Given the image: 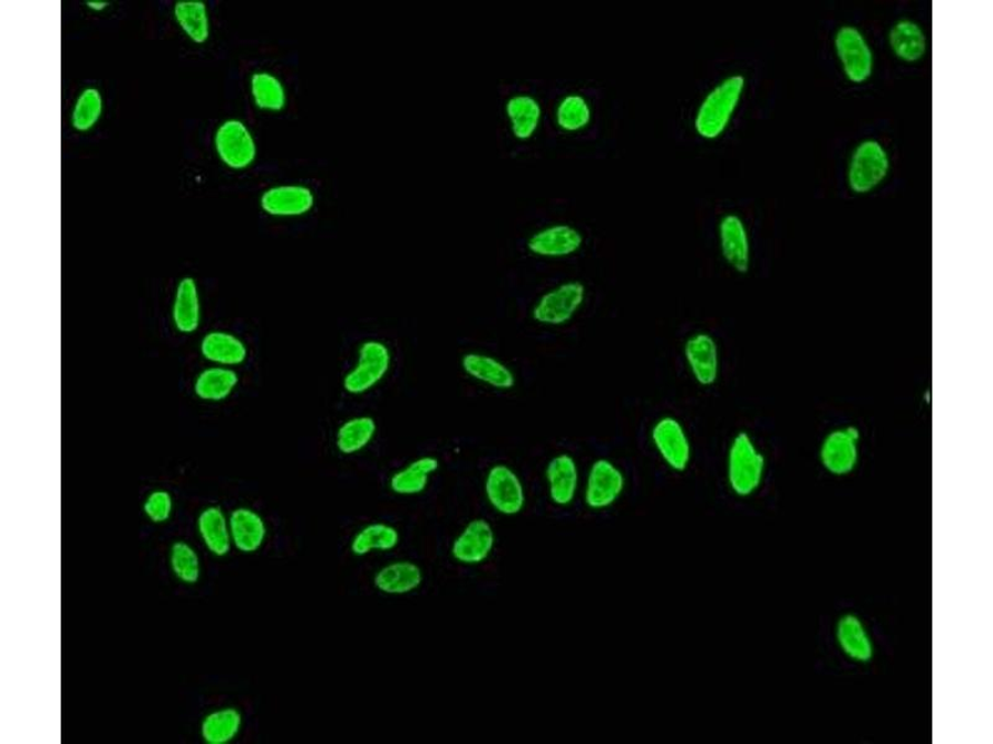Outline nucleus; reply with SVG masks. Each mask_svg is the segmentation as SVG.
<instances>
[{
  "label": "nucleus",
  "instance_id": "25",
  "mask_svg": "<svg viewBox=\"0 0 993 744\" xmlns=\"http://www.w3.org/2000/svg\"><path fill=\"white\" fill-rule=\"evenodd\" d=\"M238 384L240 375L235 369L207 365L196 374L193 393L203 402L220 403L231 399Z\"/></svg>",
  "mask_w": 993,
  "mask_h": 744
},
{
  "label": "nucleus",
  "instance_id": "5",
  "mask_svg": "<svg viewBox=\"0 0 993 744\" xmlns=\"http://www.w3.org/2000/svg\"><path fill=\"white\" fill-rule=\"evenodd\" d=\"M392 366L390 346L380 339H366L358 345L354 365L342 380V388L351 397H363L389 375Z\"/></svg>",
  "mask_w": 993,
  "mask_h": 744
},
{
  "label": "nucleus",
  "instance_id": "6",
  "mask_svg": "<svg viewBox=\"0 0 993 744\" xmlns=\"http://www.w3.org/2000/svg\"><path fill=\"white\" fill-rule=\"evenodd\" d=\"M650 443L662 464L674 474H683L693 463L694 447L684 423L675 415L663 414L651 424Z\"/></svg>",
  "mask_w": 993,
  "mask_h": 744
},
{
  "label": "nucleus",
  "instance_id": "9",
  "mask_svg": "<svg viewBox=\"0 0 993 744\" xmlns=\"http://www.w3.org/2000/svg\"><path fill=\"white\" fill-rule=\"evenodd\" d=\"M890 170L889 153L876 139L861 140L849 158L847 182L850 192L866 195L887 179Z\"/></svg>",
  "mask_w": 993,
  "mask_h": 744
},
{
  "label": "nucleus",
  "instance_id": "14",
  "mask_svg": "<svg viewBox=\"0 0 993 744\" xmlns=\"http://www.w3.org/2000/svg\"><path fill=\"white\" fill-rule=\"evenodd\" d=\"M834 43L846 79L855 85L867 82L875 72V52L864 32L855 26H843L836 31Z\"/></svg>",
  "mask_w": 993,
  "mask_h": 744
},
{
  "label": "nucleus",
  "instance_id": "19",
  "mask_svg": "<svg viewBox=\"0 0 993 744\" xmlns=\"http://www.w3.org/2000/svg\"><path fill=\"white\" fill-rule=\"evenodd\" d=\"M424 581L422 567L409 558L392 560L379 567L373 576L374 588L389 597L412 595L422 587Z\"/></svg>",
  "mask_w": 993,
  "mask_h": 744
},
{
  "label": "nucleus",
  "instance_id": "27",
  "mask_svg": "<svg viewBox=\"0 0 993 744\" xmlns=\"http://www.w3.org/2000/svg\"><path fill=\"white\" fill-rule=\"evenodd\" d=\"M249 91L259 111L280 114L289 106V90L279 75L269 70H256L250 75Z\"/></svg>",
  "mask_w": 993,
  "mask_h": 744
},
{
  "label": "nucleus",
  "instance_id": "24",
  "mask_svg": "<svg viewBox=\"0 0 993 744\" xmlns=\"http://www.w3.org/2000/svg\"><path fill=\"white\" fill-rule=\"evenodd\" d=\"M505 114L512 136L526 141L536 136L543 120L544 109L536 96L519 92L507 98Z\"/></svg>",
  "mask_w": 993,
  "mask_h": 744
},
{
  "label": "nucleus",
  "instance_id": "29",
  "mask_svg": "<svg viewBox=\"0 0 993 744\" xmlns=\"http://www.w3.org/2000/svg\"><path fill=\"white\" fill-rule=\"evenodd\" d=\"M377 433L378 423L373 415H353L338 425L334 434L335 450L347 457L359 454L374 442Z\"/></svg>",
  "mask_w": 993,
  "mask_h": 744
},
{
  "label": "nucleus",
  "instance_id": "28",
  "mask_svg": "<svg viewBox=\"0 0 993 744\" xmlns=\"http://www.w3.org/2000/svg\"><path fill=\"white\" fill-rule=\"evenodd\" d=\"M401 542V533L395 525L373 521L364 525L349 541V551L356 557L395 551Z\"/></svg>",
  "mask_w": 993,
  "mask_h": 744
},
{
  "label": "nucleus",
  "instance_id": "12",
  "mask_svg": "<svg viewBox=\"0 0 993 744\" xmlns=\"http://www.w3.org/2000/svg\"><path fill=\"white\" fill-rule=\"evenodd\" d=\"M682 355L687 370L695 384L712 389L722 375V350L718 339L707 331H698L685 337Z\"/></svg>",
  "mask_w": 993,
  "mask_h": 744
},
{
  "label": "nucleus",
  "instance_id": "38",
  "mask_svg": "<svg viewBox=\"0 0 993 744\" xmlns=\"http://www.w3.org/2000/svg\"><path fill=\"white\" fill-rule=\"evenodd\" d=\"M85 4L87 9L95 13H103L110 7V3L106 2V0H87Z\"/></svg>",
  "mask_w": 993,
  "mask_h": 744
},
{
  "label": "nucleus",
  "instance_id": "15",
  "mask_svg": "<svg viewBox=\"0 0 993 744\" xmlns=\"http://www.w3.org/2000/svg\"><path fill=\"white\" fill-rule=\"evenodd\" d=\"M496 546L497 532L494 523L486 518H474L455 536L450 554L456 564L476 567L489 561Z\"/></svg>",
  "mask_w": 993,
  "mask_h": 744
},
{
  "label": "nucleus",
  "instance_id": "36",
  "mask_svg": "<svg viewBox=\"0 0 993 744\" xmlns=\"http://www.w3.org/2000/svg\"><path fill=\"white\" fill-rule=\"evenodd\" d=\"M169 562L172 572L185 585L198 584L202 576L201 557L194 547L184 541L172 545Z\"/></svg>",
  "mask_w": 993,
  "mask_h": 744
},
{
  "label": "nucleus",
  "instance_id": "18",
  "mask_svg": "<svg viewBox=\"0 0 993 744\" xmlns=\"http://www.w3.org/2000/svg\"><path fill=\"white\" fill-rule=\"evenodd\" d=\"M464 374L477 384L500 392L517 386V375L504 360L484 352H468L460 361Z\"/></svg>",
  "mask_w": 993,
  "mask_h": 744
},
{
  "label": "nucleus",
  "instance_id": "34",
  "mask_svg": "<svg viewBox=\"0 0 993 744\" xmlns=\"http://www.w3.org/2000/svg\"><path fill=\"white\" fill-rule=\"evenodd\" d=\"M243 714L235 707H225L206 715L202 722V737L207 744H227L242 732Z\"/></svg>",
  "mask_w": 993,
  "mask_h": 744
},
{
  "label": "nucleus",
  "instance_id": "13",
  "mask_svg": "<svg viewBox=\"0 0 993 744\" xmlns=\"http://www.w3.org/2000/svg\"><path fill=\"white\" fill-rule=\"evenodd\" d=\"M261 212L275 218L309 216L318 205V194L309 184L292 182L269 186L260 195Z\"/></svg>",
  "mask_w": 993,
  "mask_h": 744
},
{
  "label": "nucleus",
  "instance_id": "35",
  "mask_svg": "<svg viewBox=\"0 0 993 744\" xmlns=\"http://www.w3.org/2000/svg\"><path fill=\"white\" fill-rule=\"evenodd\" d=\"M105 109L104 96L96 86H87L76 97L70 125L76 133L87 134L100 123Z\"/></svg>",
  "mask_w": 993,
  "mask_h": 744
},
{
  "label": "nucleus",
  "instance_id": "31",
  "mask_svg": "<svg viewBox=\"0 0 993 744\" xmlns=\"http://www.w3.org/2000/svg\"><path fill=\"white\" fill-rule=\"evenodd\" d=\"M888 43L892 52L908 63L921 61L927 51L924 29L911 19H899L892 26Z\"/></svg>",
  "mask_w": 993,
  "mask_h": 744
},
{
  "label": "nucleus",
  "instance_id": "33",
  "mask_svg": "<svg viewBox=\"0 0 993 744\" xmlns=\"http://www.w3.org/2000/svg\"><path fill=\"white\" fill-rule=\"evenodd\" d=\"M593 117L591 102L580 92L566 94L555 107V125L566 134L582 133L591 126Z\"/></svg>",
  "mask_w": 993,
  "mask_h": 744
},
{
  "label": "nucleus",
  "instance_id": "10",
  "mask_svg": "<svg viewBox=\"0 0 993 744\" xmlns=\"http://www.w3.org/2000/svg\"><path fill=\"white\" fill-rule=\"evenodd\" d=\"M213 145L217 158L226 168L235 172L253 167L259 156L253 130L238 118L225 119L216 127Z\"/></svg>",
  "mask_w": 993,
  "mask_h": 744
},
{
  "label": "nucleus",
  "instance_id": "2",
  "mask_svg": "<svg viewBox=\"0 0 993 744\" xmlns=\"http://www.w3.org/2000/svg\"><path fill=\"white\" fill-rule=\"evenodd\" d=\"M747 87L744 75L731 74L707 92L693 119L695 134L705 140L722 137L733 119Z\"/></svg>",
  "mask_w": 993,
  "mask_h": 744
},
{
  "label": "nucleus",
  "instance_id": "4",
  "mask_svg": "<svg viewBox=\"0 0 993 744\" xmlns=\"http://www.w3.org/2000/svg\"><path fill=\"white\" fill-rule=\"evenodd\" d=\"M587 288L580 280H566L544 291L532 304L530 319L544 327H562L571 324L583 311Z\"/></svg>",
  "mask_w": 993,
  "mask_h": 744
},
{
  "label": "nucleus",
  "instance_id": "8",
  "mask_svg": "<svg viewBox=\"0 0 993 744\" xmlns=\"http://www.w3.org/2000/svg\"><path fill=\"white\" fill-rule=\"evenodd\" d=\"M864 434L857 424L848 423L828 430L818 447V462L825 472L836 478L856 472L860 462Z\"/></svg>",
  "mask_w": 993,
  "mask_h": 744
},
{
  "label": "nucleus",
  "instance_id": "16",
  "mask_svg": "<svg viewBox=\"0 0 993 744\" xmlns=\"http://www.w3.org/2000/svg\"><path fill=\"white\" fill-rule=\"evenodd\" d=\"M584 243L585 236L580 228L558 223L544 226L530 234L526 246L532 256L561 260L580 253Z\"/></svg>",
  "mask_w": 993,
  "mask_h": 744
},
{
  "label": "nucleus",
  "instance_id": "22",
  "mask_svg": "<svg viewBox=\"0 0 993 744\" xmlns=\"http://www.w3.org/2000/svg\"><path fill=\"white\" fill-rule=\"evenodd\" d=\"M439 469V458L434 456L415 458L389 477V490L398 497L421 496L427 491L431 483V478L438 473Z\"/></svg>",
  "mask_w": 993,
  "mask_h": 744
},
{
  "label": "nucleus",
  "instance_id": "26",
  "mask_svg": "<svg viewBox=\"0 0 993 744\" xmlns=\"http://www.w3.org/2000/svg\"><path fill=\"white\" fill-rule=\"evenodd\" d=\"M836 639L839 649L849 660L866 664L875 656V644H873L867 627L854 613H847L838 619Z\"/></svg>",
  "mask_w": 993,
  "mask_h": 744
},
{
  "label": "nucleus",
  "instance_id": "20",
  "mask_svg": "<svg viewBox=\"0 0 993 744\" xmlns=\"http://www.w3.org/2000/svg\"><path fill=\"white\" fill-rule=\"evenodd\" d=\"M171 320L174 331L193 335L201 330L203 305L199 284L192 276L182 277L174 290Z\"/></svg>",
  "mask_w": 993,
  "mask_h": 744
},
{
  "label": "nucleus",
  "instance_id": "21",
  "mask_svg": "<svg viewBox=\"0 0 993 744\" xmlns=\"http://www.w3.org/2000/svg\"><path fill=\"white\" fill-rule=\"evenodd\" d=\"M202 358L210 365L236 369L249 359V346L242 336L233 332L215 330L203 335L199 343Z\"/></svg>",
  "mask_w": 993,
  "mask_h": 744
},
{
  "label": "nucleus",
  "instance_id": "1",
  "mask_svg": "<svg viewBox=\"0 0 993 744\" xmlns=\"http://www.w3.org/2000/svg\"><path fill=\"white\" fill-rule=\"evenodd\" d=\"M767 470V454L755 435L741 430L731 437L726 456V480L731 495L739 499L756 496Z\"/></svg>",
  "mask_w": 993,
  "mask_h": 744
},
{
  "label": "nucleus",
  "instance_id": "23",
  "mask_svg": "<svg viewBox=\"0 0 993 744\" xmlns=\"http://www.w3.org/2000/svg\"><path fill=\"white\" fill-rule=\"evenodd\" d=\"M232 541L235 549L251 555L263 549L267 539V525L263 516L254 509L240 507L228 517Z\"/></svg>",
  "mask_w": 993,
  "mask_h": 744
},
{
  "label": "nucleus",
  "instance_id": "11",
  "mask_svg": "<svg viewBox=\"0 0 993 744\" xmlns=\"http://www.w3.org/2000/svg\"><path fill=\"white\" fill-rule=\"evenodd\" d=\"M583 472L577 459L569 452L549 458L544 467L545 495L556 509H569L581 498Z\"/></svg>",
  "mask_w": 993,
  "mask_h": 744
},
{
  "label": "nucleus",
  "instance_id": "37",
  "mask_svg": "<svg viewBox=\"0 0 993 744\" xmlns=\"http://www.w3.org/2000/svg\"><path fill=\"white\" fill-rule=\"evenodd\" d=\"M173 508V497L165 489L153 490L144 502L145 516L155 523L167 522L172 518Z\"/></svg>",
  "mask_w": 993,
  "mask_h": 744
},
{
  "label": "nucleus",
  "instance_id": "32",
  "mask_svg": "<svg viewBox=\"0 0 993 744\" xmlns=\"http://www.w3.org/2000/svg\"><path fill=\"white\" fill-rule=\"evenodd\" d=\"M196 528L206 550L216 557H225L232 551V535L224 510L217 506L203 509L196 520Z\"/></svg>",
  "mask_w": 993,
  "mask_h": 744
},
{
  "label": "nucleus",
  "instance_id": "17",
  "mask_svg": "<svg viewBox=\"0 0 993 744\" xmlns=\"http://www.w3.org/2000/svg\"><path fill=\"white\" fill-rule=\"evenodd\" d=\"M718 243L726 264L739 275H747L751 267V243L743 218L734 213L723 215L718 224Z\"/></svg>",
  "mask_w": 993,
  "mask_h": 744
},
{
  "label": "nucleus",
  "instance_id": "3",
  "mask_svg": "<svg viewBox=\"0 0 993 744\" xmlns=\"http://www.w3.org/2000/svg\"><path fill=\"white\" fill-rule=\"evenodd\" d=\"M627 489L624 468L614 459L595 458L583 476L581 499L592 512H605L616 507Z\"/></svg>",
  "mask_w": 993,
  "mask_h": 744
},
{
  "label": "nucleus",
  "instance_id": "7",
  "mask_svg": "<svg viewBox=\"0 0 993 744\" xmlns=\"http://www.w3.org/2000/svg\"><path fill=\"white\" fill-rule=\"evenodd\" d=\"M484 495L488 507L505 518L520 516L528 505L525 479L506 463H496L487 469Z\"/></svg>",
  "mask_w": 993,
  "mask_h": 744
},
{
  "label": "nucleus",
  "instance_id": "30",
  "mask_svg": "<svg viewBox=\"0 0 993 744\" xmlns=\"http://www.w3.org/2000/svg\"><path fill=\"white\" fill-rule=\"evenodd\" d=\"M173 18L195 46H204L211 39V13L204 0H178L173 6Z\"/></svg>",
  "mask_w": 993,
  "mask_h": 744
}]
</instances>
